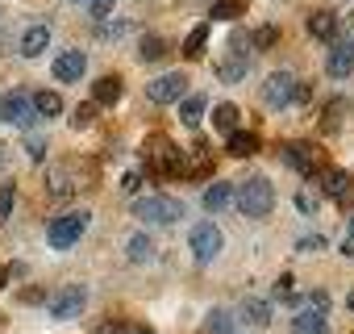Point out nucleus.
<instances>
[{
	"label": "nucleus",
	"mask_w": 354,
	"mask_h": 334,
	"mask_svg": "<svg viewBox=\"0 0 354 334\" xmlns=\"http://www.w3.org/2000/svg\"><path fill=\"white\" fill-rule=\"evenodd\" d=\"M234 205L246 213V218H267L271 205H275V184L267 176H250L238 193H234Z\"/></svg>",
	"instance_id": "f03ea898"
},
{
	"label": "nucleus",
	"mask_w": 354,
	"mask_h": 334,
	"mask_svg": "<svg viewBox=\"0 0 354 334\" xmlns=\"http://www.w3.org/2000/svg\"><path fill=\"white\" fill-rule=\"evenodd\" d=\"M192 255H196V263H213L217 259V251H221V230L213 226V222H201L196 230H192Z\"/></svg>",
	"instance_id": "6e6552de"
},
{
	"label": "nucleus",
	"mask_w": 354,
	"mask_h": 334,
	"mask_svg": "<svg viewBox=\"0 0 354 334\" xmlns=\"http://www.w3.org/2000/svg\"><path fill=\"white\" fill-rule=\"evenodd\" d=\"M125 30H129V21H113V26H100V30H96V34H100V38H104V42H113V38H121V34H125Z\"/></svg>",
	"instance_id": "c9c22d12"
},
{
	"label": "nucleus",
	"mask_w": 354,
	"mask_h": 334,
	"mask_svg": "<svg viewBox=\"0 0 354 334\" xmlns=\"http://www.w3.org/2000/svg\"><path fill=\"white\" fill-rule=\"evenodd\" d=\"M209 213H221V209H230L234 205V188L225 184V180H217V184H209V193H205V201H201Z\"/></svg>",
	"instance_id": "a211bd4d"
},
{
	"label": "nucleus",
	"mask_w": 354,
	"mask_h": 334,
	"mask_svg": "<svg viewBox=\"0 0 354 334\" xmlns=\"http://www.w3.org/2000/svg\"><path fill=\"white\" fill-rule=\"evenodd\" d=\"M96 109H100V105H96V100H92V96H88V100H84V105H80V109H75V117H71V121H75V125H88V121H92V117H96Z\"/></svg>",
	"instance_id": "473e14b6"
},
{
	"label": "nucleus",
	"mask_w": 354,
	"mask_h": 334,
	"mask_svg": "<svg viewBox=\"0 0 354 334\" xmlns=\"http://www.w3.org/2000/svg\"><path fill=\"white\" fill-rule=\"evenodd\" d=\"M292 334H329V317L304 305V309L292 317Z\"/></svg>",
	"instance_id": "ddd939ff"
},
{
	"label": "nucleus",
	"mask_w": 354,
	"mask_h": 334,
	"mask_svg": "<svg viewBox=\"0 0 354 334\" xmlns=\"http://www.w3.org/2000/svg\"><path fill=\"white\" fill-rule=\"evenodd\" d=\"M238 313H242V322H250V326H267V322H271V305L259 301V297H254V301H242Z\"/></svg>",
	"instance_id": "4be33fe9"
},
{
	"label": "nucleus",
	"mask_w": 354,
	"mask_h": 334,
	"mask_svg": "<svg viewBox=\"0 0 354 334\" xmlns=\"http://www.w3.org/2000/svg\"><path fill=\"white\" fill-rule=\"evenodd\" d=\"M184 92H188V80H184L180 71L158 76V80H150V88H146V96H150L154 105H171V100H180Z\"/></svg>",
	"instance_id": "9d476101"
},
{
	"label": "nucleus",
	"mask_w": 354,
	"mask_h": 334,
	"mask_svg": "<svg viewBox=\"0 0 354 334\" xmlns=\"http://www.w3.org/2000/svg\"><path fill=\"white\" fill-rule=\"evenodd\" d=\"M225 146H230L234 159H250V155L259 150V138H254L250 130H238V125H234V130L225 134Z\"/></svg>",
	"instance_id": "2eb2a0df"
},
{
	"label": "nucleus",
	"mask_w": 354,
	"mask_h": 334,
	"mask_svg": "<svg viewBox=\"0 0 354 334\" xmlns=\"http://www.w3.org/2000/svg\"><path fill=\"white\" fill-rule=\"evenodd\" d=\"M292 88H296V76L292 71H275L263 80V105L267 109H288L292 105Z\"/></svg>",
	"instance_id": "0eeeda50"
},
{
	"label": "nucleus",
	"mask_w": 354,
	"mask_h": 334,
	"mask_svg": "<svg viewBox=\"0 0 354 334\" xmlns=\"http://www.w3.org/2000/svg\"><path fill=\"white\" fill-rule=\"evenodd\" d=\"M121 188H125V193H138V188H142V172H125V176H121Z\"/></svg>",
	"instance_id": "ea45409f"
},
{
	"label": "nucleus",
	"mask_w": 354,
	"mask_h": 334,
	"mask_svg": "<svg viewBox=\"0 0 354 334\" xmlns=\"http://www.w3.org/2000/svg\"><path fill=\"white\" fill-rule=\"evenodd\" d=\"M34 109H38V117H59L63 113V100H59V92H38L34 96Z\"/></svg>",
	"instance_id": "393cba45"
},
{
	"label": "nucleus",
	"mask_w": 354,
	"mask_h": 334,
	"mask_svg": "<svg viewBox=\"0 0 354 334\" xmlns=\"http://www.w3.org/2000/svg\"><path fill=\"white\" fill-rule=\"evenodd\" d=\"M283 163L300 176H313L317 167H325V150L317 142H296V146H283Z\"/></svg>",
	"instance_id": "39448f33"
},
{
	"label": "nucleus",
	"mask_w": 354,
	"mask_h": 334,
	"mask_svg": "<svg viewBox=\"0 0 354 334\" xmlns=\"http://www.w3.org/2000/svg\"><path fill=\"white\" fill-rule=\"evenodd\" d=\"M342 117H346V100H333V109H325V117H321V125L333 134L337 125H342Z\"/></svg>",
	"instance_id": "c756f323"
},
{
	"label": "nucleus",
	"mask_w": 354,
	"mask_h": 334,
	"mask_svg": "<svg viewBox=\"0 0 354 334\" xmlns=\"http://www.w3.org/2000/svg\"><path fill=\"white\" fill-rule=\"evenodd\" d=\"M342 255H346V259H354V230L342 238Z\"/></svg>",
	"instance_id": "c03bdc74"
},
{
	"label": "nucleus",
	"mask_w": 354,
	"mask_h": 334,
	"mask_svg": "<svg viewBox=\"0 0 354 334\" xmlns=\"http://www.w3.org/2000/svg\"><path fill=\"white\" fill-rule=\"evenodd\" d=\"M84 301H88V292L75 284V288H63L55 301H50V317H59V322H71V317H80L84 313Z\"/></svg>",
	"instance_id": "9b49d317"
},
{
	"label": "nucleus",
	"mask_w": 354,
	"mask_h": 334,
	"mask_svg": "<svg viewBox=\"0 0 354 334\" xmlns=\"http://www.w3.org/2000/svg\"><path fill=\"white\" fill-rule=\"evenodd\" d=\"M142 163L150 167V172H158V176H184V167H188V159L180 155V146H175L171 138H162V134H146Z\"/></svg>",
	"instance_id": "f257e3e1"
},
{
	"label": "nucleus",
	"mask_w": 354,
	"mask_h": 334,
	"mask_svg": "<svg viewBox=\"0 0 354 334\" xmlns=\"http://www.w3.org/2000/svg\"><path fill=\"white\" fill-rule=\"evenodd\" d=\"M84 67H88V59L80 55V51H63L59 59H55V80L59 84H75V80H84Z\"/></svg>",
	"instance_id": "f8f14e48"
},
{
	"label": "nucleus",
	"mask_w": 354,
	"mask_h": 334,
	"mask_svg": "<svg viewBox=\"0 0 354 334\" xmlns=\"http://www.w3.org/2000/svg\"><path fill=\"white\" fill-rule=\"evenodd\" d=\"M296 209H300V213H317V201H313L308 193H300V197H296Z\"/></svg>",
	"instance_id": "79ce46f5"
},
{
	"label": "nucleus",
	"mask_w": 354,
	"mask_h": 334,
	"mask_svg": "<svg viewBox=\"0 0 354 334\" xmlns=\"http://www.w3.org/2000/svg\"><path fill=\"white\" fill-rule=\"evenodd\" d=\"M325 71H329V80H346V76H354V42H350V38H333V42H329Z\"/></svg>",
	"instance_id": "1a4fd4ad"
},
{
	"label": "nucleus",
	"mask_w": 354,
	"mask_h": 334,
	"mask_svg": "<svg viewBox=\"0 0 354 334\" xmlns=\"http://www.w3.org/2000/svg\"><path fill=\"white\" fill-rule=\"evenodd\" d=\"M250 38H254V46H271V42H275V26H263V30H250Z\"/></svg>",
	"instance_id": "4c0bfd02"
},
{
	"label": "nucleus",
	"mask_w": 354,
	"mask_h": 334,
	"mask_svg": "<svg viewBox=\"0 0 354 334\" xmlns=\"http://www.w3.org/2000/svg\"><path fill=\"white\" fill-rule=\"evenodd\" d=\"M308 309H317V313H329V292L325 288H317V292H308V301H304Z\"/></svg>",
	"instance_id": "72a5a7b5"
},
{
	"label": "nucleus",
	"mask_w": 354,
	"mask_h": 334,
	"mask_svg": "<svg viewBox=\"0 0 354 334\" xmlns=\"http://www.w3.org/2000/svg\"><path fill=\"white\" fill-rule=\"evenodd\" d=\"M292 292H296V276H292V272H283V276L275 280L271 301H279V305H296V297H292Z\"/></svg>",
	"instance_id": "a878e982"
},
{
	"label": "nucleus",
	"mask_w": 354,
	"mask_h": 334,
	"mask_svg": "<svg viewBox=\"0 0 354 334\" xmlns=\"http://www.w3.org/2000/svg\"><path fill=\"white\" fill-rule=\"evenodd\" d=\"M321 188H325V197H329V201H342V197L354 188V180H350L346 167H329V172L321 176Z\"/></svg>",
	"instance_id": "4468645a"
},
{
	"label": "nucleus",
	"mask_w": 354,
	"mask_h": 334,
	"mask_svg": "<svg viewBox=\"0 0 354 334\" xmlns=\"http://www.w3.org/2000/svg\"><path fill=\"white\" fill-rule=\"evenodd\" d=\"M205 42H209V26H196V30L184 38V55H188V59H196V55L205 51Z\"/></svg>",
	"instance_id": "cd10ccee"
},
{
	"label": "nucleus",
	"mask_w": 354,
	"mask_h": 334,
	"mask_svg": "<svg viewBox=\"0 0 354 334\" xmlns=\"http://www.w3.org/2000/svg\"><path fill=\"white\" fill-rule=\"evenodd\" d=\"M138 55H142L146 63H154V59H162V55H167V42H162L158 34H146V38H142V46H138Z\"/></svg>",
	"instance_id": "bb28decb"
},
{
	"label": "nucleus",
	"mask_w": 354,
	"mask_h": 334,
	"mask_svg": "<svg viewBox=\"0 0 354 334\" xmlns=\"http://www.w3.org/2000/svg\"><path fill=\"white\" fill-rule=\"evenodd\" d=\"M217 76H221V84H242V80H246V59L225 55V59H221V67H217Z\"/></svg>",
	"instance_id": "412c9836"
},
{
	"label": "nucleus",
	"mask_w": 354,
	"mask_h": 334,
	"mask_svg": "<svg viewBox=\"0 0 354 334\" xmlns=\"http://www.w3.org/2000/svg\"><path fill=\"white\" fill-rule=\"evenodd\" d=\"M350 309H354V292H350Z\"/></svg>",
	"instance_id": "49530a36"
},
{
	"label": "nucleus",
	"mask_w": 354,
	"mask_h": 334,
	"mask_svg": "<svg viewBox=\"0 0 354 334\" xmlns=\"http://www.w3.org/2000/svg\"><path fill=\"white\" fill-rule=\"evenodd\" d=\"M350 230H354V222H350Z\"/></svg>",
	"instance_id": "8fccbe9b"
},
{
	"label": "nucleus",
	"mask_w": 354,
	"mask_h": 334,
	"mask_svg": "<svg viewBox=\"0 0 354 334\" xmlns=\"http://www.w3.org/2000/svg\"><path fill=\"white\" fill-rule=\"evenodd\" d=\"M84 5L92 9V17H109V13H113V5H117V0H84Z\"/></svg>",
	"instance_id": "e433bc0d"
},
{
	"label": "nucleus",
	"mask_w": 354,
	"mask_h": 334,
	"mask_svg": "<svg viewBox=\"0 0 354 334\" xmlns=\"http://www.w3.org/2000/svg\"><path fill=\"white\" fill-rule=\"evenodd\" d=\"M96 334H129V326H121V322H104Z\"/></svg>",
	"instance_id": "37998d69"
},
{
	"label": "nucleus",
	"mask_w": 354,
	"mask_h": 334,
	"mask_svg": "<svg viewBox=\"0 0 354 334\" xmlns=\"http://www.w3.org/2000/svg\"><path fill=\"white\" fill-rule=\"evenodd\" d=\"M308 34H313V38H321V42H333V38H337V17H333V13H325V9H321V13H313V17H308Z\"/></svg>",
	"instance_id": "6ab92c4d"
},
{
	"label": "nucleus",
	"mask_w": 354,
	"mask_h": 334,
	"mask_svg": "<svg viewBox=\"0 0 354 334\" xmlns=\"http://www.w3.org/2000/svg\"><path fill=\"white\" fill-rule=\"evenodd\" d=\"M138 334H150V330H138Z\"/></svg>",
	"instance_id": "de8ad7c7"
},
{
	"label": "nucleus",
	"mask_w": 354,
	"mask_h": 334,
	"mask_svg": "<svg viewBox=\"0 0 354 334\" xmlns=\"http://www.w3.org/2000/svg\"><path fill=\"white\" fill-rule=\"evenodd\" d=\"M13 201H17V188H13V184H5V188H0V222L13 213Z\"/></svg>",
	"instance_id": "2f4dec72"
},
{
	"label": "nucleus",
	"mask_w": 354,
	"mask_h": 334,
	"mask_svg": "<svg viewBox=\"0 0 354 334\" xmlns=\"http://www.w3.org/2000/svg\"><path fill=\"white\" fill-rule=\"evenodd\" d=\"M205 109H209L205 96H180V121H184L188 130H196V125L205 121Z\"/></svg>",
	"instance_id": "f3484780"
},
{
	"label": "nucleus",
	"mask_w": 354,
	"mask_h": 334,
	"mask_svg": "<svg viewBox=\"0 0 354 334\" xmlns=\"http://www.w3.org/2000/svg\"><path fill=\"white\" fill-rule=\"evenodd\" d=\"M213 125H217L221 134H230V130L238 125V105H221V109L213 113Z\"/></svg>",
	"instance_id": "c85d7f7f"
},
{
	"label": "nucleus",
	"mask_w": 354,
	"mask_h": 334,
	"mask_svg": "<svg viewBox=\"0 0 354 334\" xmlns=\"http://www.w3.org/2000/svg\"><path fill=\"white\" fill-rule=\"evenodd\" d=\"M46 42H50V30H46V26H30V30L21 34V55L34 59V55L46 51Z\"/></svg>",
	"instance_id": "aec40b11"
},
{
	"label": "nucleus",
	"mask_w": 354,
	"mask_h": 334,
	"mask_svg": "<svg viewBox=\"0 0 354 334\" xmlns=\"http://www.w3.org/2000/svg\"><path fill=\"white\" fill-rule=\"evenodd\" d=\"M5 280H9V267H0V288H5Z\"/></svg>",
	"instance_id": "a18cd8bd"
},
{
	"label": "nucleus",
	"mask_w": 354,
	"mask_h": 334,
	"mask_svg": "<svg viewBox=\"0 0 354 334\" xmlns=\"http://www.w3.org/2000/svg\"><path fill=\"white\" fill-rule=\"evenodd\" d=\"M75 5H84V0H75Z\"/></svg>",
	"instance_id": "09e8293b"
},
{
	"label": "nucleus",
	"mask_w": 354,
	"mask_h": 334,
	"mask_svg": "<svg viewBox=\"0 0 354 334\" xmlns=\"http://www.w3.org/2000/svg\"><path fill=\"white\" fill-rule=\"evenodd\" d=\"M234 51H238V59H246V55L254 51V38H246V34H234Z\"/></svg>",
	"instance_id": "58836bf2"
},
{
	"label": "nucleus",
	"mask_w": 354,
	"mask_h": 334,
	"mask_svg": "<svg viewBox=\"0 0 354 334\" xmlns=\"http://www.w3.org/2000/svg\"><path fill=\"white\" fill-rule=\"evenodd\" d=\"M246 13V0H217L213 5V21H238Z\"/></svg>",
	"instance_id": "b1692460"
},
{
	"label": "nucleus",
	"mask_w": 354,
	"mask_h": 334,
	"mask_svg": "<svg viewBox=\"0 0 354 334\" xmlns=\"http://www.w3.org/2000/svg\"><path fill=\"white\" fill-rule=\"evenodd\" d=\"M92 100H96L100 109H113V105L121 100V80H117V76H104V80H96V88H92Z\"/></svg>",
	"instance_id": "dca6fc26"
},
{
	"label": "nucleus",
	"mask_w": 354,
	"mask_h": 334,
	"mask_svg": "<svg viewBox=\"0 0 354 334\" xmlns=\"http://www.w3.org/2000/svg\"><path fill=\"white\" fill-rule=\"evenodd\" d=\"M308 96H313L308 84H296V88H292V105H308Z\"/></svg>",
	"instance_id": "a19ab883"
},
{
	"label": "nucleus",
	"mask_w": 354,
	"mask_h": 334,
	"mask_svg": "<svg viewBox=\"0 0 354 334\" xmlns=\"http://www.w3.org/2000/svg\"><path fill=\"white\" fill-rule=\"evenodd\" d=\"M129 259H133V263L150 259V238H146V234H133V238H129Z\"/></svg>",
	"instance_id": "7c9ffc66"
},
{
	"label": "nucleus",
	"mask_w": 354,
	"mask_h": 334,
	"mask_svg": "<svg viewBox=\"0 0 354 334\" xmlns=\"http://www.w3.org/2000/svg\"><path fill=\"white\" fill-rule=\"evenodd\" d=\"M46 184H50V193H55V197H71V193H75V180H71L67 167H50Z\"/></svg>",
	"instance_id": "5701e85b"
},
{
	"label": "nucleus",
	"mask_w": 354,
	"mask_h": 334,
	"mask_svg": "<svg viewBox=\"0 0 354 334\" xmlns=\"http://www.w3.org/2000/svg\"><path fill=\"white\" fill-rule=\"evenodd\" d=\"M133 218H142V222H150V226H175V222L184 218V201L162 197V193L133 197Z\"/></svg>",
	"instance_id": "7ed1b4c3"
},
{
	"label": "nucleus",
	"mask_w": 354,
	"mask_h": 334,
	"mask_svg": "<svg viewBox=\"0 0 354 334\" xmlns=\"http://www.w3.org/2000/svg\"><path fill=\"white\" fill-rule=\"evenodd\" d=\"M0 121H13V125H34L38 121V109L26 92H9V96H0Z\"/></svg>",
	"instance_id": "423d86ee"
},
{
	"label": "nucleus",
	"mask_w": 354,
	"mask_h": 334,
	"mask_svg": "<svg viewBox=\"0 0 354 334\" xmlns=\"http://www.w3.org/2000/svg\"><path fill=\"white\" fill-rule=\"evenodd\" d=\"M88 226H92V213H88V209H84V213H67V218L50 222V230H46V243H50L55 251H71Z\"/></svg>",
	"instance_id": "20e7f679"
},
{
	"label": "nucleus",
	"mask_w": 354,
	"mask_h": 334,
	"mask_svg": "<svg viewBox=\"0 0 354 334\" xmlns=\"http://www.w3.org/2000/svg\"><path fill=\"white\" fill-rule=\"evenodd\" d=\"M225 326H230V313L217 309V313H209V326H205V330H209V334H225Z\"/></svg>",
	"instance_id": "f704fd0d"
}]
</instances>
